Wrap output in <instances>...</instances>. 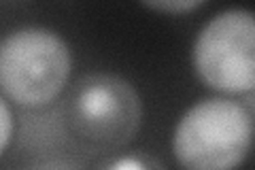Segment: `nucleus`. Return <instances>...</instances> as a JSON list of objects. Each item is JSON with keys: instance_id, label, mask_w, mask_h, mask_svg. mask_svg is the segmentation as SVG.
<instances>
[{"instance_id": "obj_1", "label": "nucleus", "mask_w": 255, "mask_h": 170, "mask_svg": "<svg viewBox=\"0 0 255 170\" xmlns=\"http://www.w3.org/2000/svg\"><path fill=\"white\" fill-rule=\"evenodd\" d=\"M142 102L130 81L94 72L75 81L66 98V124L90 151L113 153L136 136Z\"/></svg>"}, {"instance_id": "obj_2", "label": "nucleus", "mask_w": 255, "mask_h": 170, "mask_svg": "<svg viewBox=\"0 0 255 170\" xmlns=\"http://www.w3.org/2000/svg\"><path fill=\"white\" fill-rule=\"evenodd\" d=\"M253 141V111L228 98H209L191 107L172 136L183 170H236Z\"/></svg>"}, {"instance_id": "obj_3", "label": "nucleus", "mask_w": 255, "mask_h": 170, "mask_svg": "<svg viewBox=\"0 0 255 170\" xmlns=\"http://www.w3.org/2000/svg\"><path fill=\"white\" fill-rule=\"evenodd\" d=\"M68 72V45L47 28L15 30L0 43V90L23 107L51 102Z\"/></svg>"}, {"instance_id": "obj_4", "label": "nucleus", "mask_w": 255, "mask_h": 170, "mask_svg": "<svg viewBox=\"0 0 255 170\" xmlns=\"http://www.w3.org/2000/svg\"><path fill=\"white\" fill-rule=\"evenodd\" d=\"M194 66L206 85L226 94H251L255 85V17L230 9L206 23L194 45Z\"/></svg>"}, {"instance_id": "obj_5", "label": "nucleus", "mask_w": 255, "mask_h": 170, "mask_svg": "<svg viewBox=\"0 0 255 170\" xmlns=\"http://www.w3.org/2000/svg\"><path fill=\"white\" fill-rule=\"evenodd\" d=\"M96 170H166V168L155 156H149L145 151H132V153H119V156L105 158Z\"/></svg>"}, {"instance_id": "obj_6", "label": "nucleus", "mask_w": 255, "mask_h": 170, "mask_svg": "<svg viewBox=\"0 0 255 170\" xmlns=\"http://www.w3.org/2000/svg\"><path fill=\"white\" fill-rule=\"evenodd\" d=\"M147 9L162 11V13H189L202 6L200 0H162V2H142Z\"/></svg>"}, {"instance_id": "obj_7", "label": "nucleus", "mask_w": 255, "mask_h": 170, "mask_svg": "<svg viewBox=\"0 0 255 170\" xmlns=\"http://www.w3.org/2000/svg\"><path fill=\"white\" fill-rule=\"evenodd\" d=\"M11 134H13V115L9 107H6V102L0 98V156L9 145Z\"/></svg>"}, {"instance_id": "obj_8", "label": "nucleus", "mask_w": 255, "mask_h": 170, "mask_svg": "<svg viewBox=\"0 0 255 170\" xmlns=\"http://www.w3.org/2000/svg\"><path fill=\"white\" fill-rule=\"evenodd\" d=\"M43 170H70V168L60 166V164H51V166H47V168H43Z\"/></svg>"}]
</instances>
